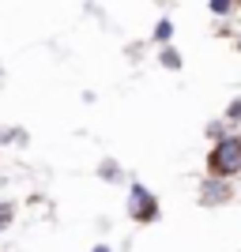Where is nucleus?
Returning a JSON list of instances; mask_svg holds the SVG:
<instances>
[{
	"label": "nucleus",
	"instance_id": "obj_8",
	"mask_svg": "<svg viewBox=\"0 0 241 252\" xmlns=\"http://www.w3.org/2000/svg\"><path fill=\"white\" fill-rule=\"evenodd\" d=\"M11 215H15V207H11V203H0V230L11 226Z\"/></svg>",
	"mask_w": 241,
	"mask_h": 252
},
{
	"label": "nucleus",
	"instance_id": "obj_11",
	"mask_svg": "<svg viewBox=\"0 0 241 252\" xmlns=\"http://www.w3.org/2000/svg\"><path fill=\"white\" fill-rule=\"evenodd\" d=\"M91 252H109V245H95V249H91Z\"/></svg>",
	"mask_w": 241,
	"mask_h": 252
},
{
	"label": "nucleus",
	"instance_id": "obj_5",
	"mask_svg": "<svg viewBox=\"0 0 241 252\" xmlns=\"http://www.w3.org/2000/svg\"><path fill=\"white\" fill-rule=\"evenodd\" d=\"M158 61H162V68H181V53L177 49H162Z\"/></svg>",
	"mask_w": 241,
	"mask_h": 252
},
{
	"label": "nucleus",
	"instance_id": "obj_9",
	"mask_svg": "<svg viewBox=\"0 0 241 252\" xmlns=\"http://www.w3.org/2000/svg\"><path fill=\"white\" fill-rule=\"evenodd\" d=\"M226 121H241V98H234L230 109H226Z\"/></svg>",
	"mask_w": 241,
	"mask_h": 252
},
{
	"label": "nucleus",
	"instance_id": "obj_2",
	"mask_svg": "<svg viewBox=\"0 0 241 252\" xmlns=\"http://www.w3.org/2000/svg\"><path fill=\"white\" fill-rule=\"evenodd\" d=\"M128 219L139 222V226H151V222L158 219V200H155V192L147 189V185H139V181H132V185H128Z\"/></svg>",
	"mask_w": 241,
	"mask_h": 252
},
{
	"label": "nucleus",
	"instance_id": "obj_7",
	"mask_svg": "<svg viewBox=\"0 0 241 252\" xmlns=\"http://www.w3.org/2000/svg\"><path fill=\"white\" fill-rule=\"evenodd\" d=\"M102 181H121V169H117V162H102Z\"/></svg>",
	"mask_w": 241,
	"mask_h": 252
},
{
	"label": "nucleus",
	"instance_id": "obj_6",
	"mask_svg": "<svg viewBox=\"0 0 241 252\" xmlns=\"http://www.w3.org/2000/svg\"><path fill=\"white\" fill-rule=\"evenodd\" d=\"M238 0H211V15H230Z\"/></svg>",
	"mask_w": 241,
	"mask_h": 252
},
{
	"label": "nucleus",
	"instance_id": "obj_4",
	"mask_svg": "<svg viewBox=\"0 0 241 252\" xmlns=\"http://www.w3.org/2000/svg\"><path fill=\"white\" fill-rule=\"evenodd\" d=\"M170 38H173V23H170V19H162V23L155 27V42H158V45H166Z\"/></svg>",
	"mask_w": 241,
	"mask_h": 252
},
{
	"label": "nucleus",
	"instance_id": "obj_3",
	"mask_svg": "<svg viewBox=\"0 0 241 252\" xmlns=\"http://www.w3.org/2000/svg\"><path fill=\"white\" fill-rule=\"evenodd\" d=\"M230 196H234L230 185H226V181H219V177H207L204 185H200V203H204V207H211V203L219 207V203H226Z\"/></svg>",
	"mask_w": 241,
	"mask_h": 252
},
{
	"label": "nucleus",
	"instance_id": "obj_1",
	"mask_svg": "<svg viewBox=\"0 0 241 252\" xmlns=\"http://www.w3.org/2000/svg\"><path fill=\"white\" fill-rule=\"evenodd\" d=\"M207 173L219 181H230L241 173V136H222L207 155Z\"/></svg>",
	"mask_w": 241,
	"mask_h": 252
},
{
	"label": "nucleus",
	"instance_id": "obj_10",
	"mask_svg": "<svg viewBox=\"0 0 241 252\" xmlns=\"http://www.w3.org/2000/svg\"><path fill=\"white\" fill-rule=\"evenodd\" d=\"M207 136L211 139H222V121H219V125H207Z\"/></svg>",
	"mask_w": 241,
	"mask_h": 252
},
{
	"label": "nucleus",
	"instance_id": "obj_12",
	"mask_svg": "<svg viewBox=\"0 0 241 252\" xmlns=\"http://www.w3.org/2000/svg\"><path fill=\"white\" fill-rule=\"evenodd\" d=\"M238 49H241V34H238Z\"/></svg>",
	"mask_w": 241,
	"mask_h": 252
}]
</instances>
